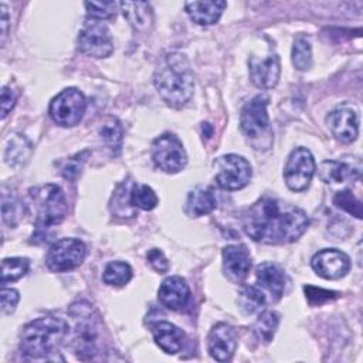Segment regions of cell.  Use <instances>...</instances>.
<instances>
[{"label":"cell","mask_w":363,"mask_h":363,"mask_svg":"<svg viewBox=\"0 0 363 363\" xmlns=\"http://www.w3.org/2000/svg\"><path fill=\"white\" fill-rule=\"evenodd\" d=\"M306 213L274 197H262L242 217L245 234L262 244H288L296 241L308 228Z\"/></svg>","instance_id":"6da1fadb"},{"label":"cell","mask_w":363,"mask_h":363,"mask_svg":"<svg viewBox=\"0 0 363 363\" xmlns=\"http://www.w3.org/2000/svg\"><path fill=\"white\" fill-rule=\"evenodd\" d=\"M153 84L167 105L179 108L187 104L194 91V77L187 57L182 52L167 54L153 75Z\"/></svg>","instance_id":"7a4b0ae2"},{"label":"cell","mask_w":363,"mask_h":363,"mask_svg":"<svg viewBox=\"0 0 363 363\" xmlns=\"http://www.w3.org/2000/svg\"><path fill=\"white\" fill-rule=\"evenodd\" d=\"M67 335L68 323L64 319L43 316L24 326L20 350L27 359H48L57 353Z\"/></svg>","instance_id":"3957f363"},{"label":"cell","mask_w":363,"mask_h":363,"mask_svg":"<svg viewBox=\"0 0 363 363\" xmlns=\"http://www.w3.org/2000/svg\"><path fill=\"white\" fill-rule=\"evenodd\" d=\"M30 199L35 213V235L44 237L45 231L58 225L67 216L65 196L57 184H44L30 190Z\"/></svg>","instance_id":"277c9868"},{"label":"cell","mask_w":363,"mask_h":363,"mask_svg":"<svg viewBox=\"0 0 363 363\" xmlns=\"http://www.w3.org/2000/svg\"><path fill=\"white\" fill-rule=\"evenodd\" d=\"M267 105L268 96L259 94L242 106L240 115L241 130L247 142L257 150H268L274 142Z\"/></svg>","instance_id":"5b68a950"},{"label":"cell","mask_w":363,"mask_h":363,"mask_svg":"<svg viewBox=\"0 0 363 363\" xmlns=\"http://www.w3.org/2000/svg\"><path fill=\"white\" fill-rule=\"evenodd\" d=\"M91 306L85 303V306L72 305L69 313L75 322L72 343L78 356L82 359L94 357L96 353V346L99 340L98 325L94 318H91Z\"/></svg>","instance_id":"8992f818"},{"label":"cell","mask_w":363,"mask_h":363,"mask_svg":"<svg viewBox=\"0 0 363 363\" xmlns=\"http://www.w3.org/2000/svg\"><path fill=\"white\" fill-rule=\"evenodd\" d=\"M86 109L84 94L77 88H65L50 102L51 119L64 128H71L79 123Z\"/></svg>","instance_id":"52a82bcc"},{"label":"cell","mask_w":363,"mask_h":363,"mask_svg":"<svg viewBox=\"0 0 363 363\" xmlns=\"http://www.w3.org/2000/svg\"><path fill=\"white\" fill-rule=\"evenodd\" d=\"M152 160L164 173H177L184 169L187 155L182 140L173 133H163L152 142Z\"/></svg>","instance_id":"ba28073f"},{"label":"cell","mask_w":363,"mask_h":363,"mask_svg":"<svg viewBox=\"0 0 363 363\" xmlns=\"http://www.w3.org/2000/svg\"><path fill=\"white\" fill-rule=\"evenodd\" d=\"M214 176L217 184L224 190H240L251 179V164L238 155H224L214 160Z\"/></svg>","instance_id":"9c48e42d"},{"label":"cell","mask_w":363,"mask_h":363,"mask_svg":"<svg viewBox=\"0 0 363 363\" xmlns=\"http://www.w3.org/2000/svg\"><path fill=\"white\" fill-rule=\"evenodd\" d=\"M86 247L77 238H61L47 251L45 264L52 272H65L79 267L85 258Z\"/></svg>","instance_id":"30bf717a"},{"label":"cell","mask_w":363,"mask_h":363,"mask_svg":"<svg viewBox=\"0 0 363 363\" xmlns=\"http://www.w3.org/2000/svg\"><path fill=\"white\" fill-rule=\"evenodd\" d=\"M315 170L312 153L306 147H296L291 152L284 169L285 183L291 190L302 191L311 184Z\"/></svg>","instance_id":"8fae6325"},{"label":"cell","mask_w":363,"mask_h":363,"mask_svg":"<svg viewBox=\"0 0 363 363\" xmlns=\"http://www.w3.org/2000/svg\"><path fill=\"white\" fill-rule=\"evenodd\" d=\"M78 48L94 58L108 57L113 51V41L108 27L96 20L85 23L78 34Z\"/></svg>","instance_id":"7c38bea8"},{"label":"cell","mask_w":363,"mask_h":363,"mask_svg":"<svg viewBox=\"0 0 363 363\" xmlns=\"http://www.w3.org/2000/svg\"><path fill=\"white\" fill-rule=\"evenodd\" d=\"M311 265L319 277L325 279H339L349 272L350 258L340 250L326 248L312 257Z\"/></svg>","instance_id":"4fadbf2b"},{"label":"cell","mask_w":363,"mask_h":363,"mask_svg":"<svg viewBox=\"0 0 363 363\" xmlns=\"http://www.w3.org/2000/svg\"><path fill=\"white\" fill-rule=\"evenodd\" d=\"M248 72L251 82L261 89H271L278 84L281 74L279 57L274 52L265 57L252 55L248 60Z\"/></svg>","instance_id":"5bb4252c"},{"label":"cell","mask_w":363,"mask_h":363,"mask_svg":"<svg viewBox=\"0 0 363 363\" xmlns=\"http://www.w3.org/2000/svg\"><path fill=\"white\" fill-rule=\"evenodd\" d=\"M326 125L332 135L343 142L350 143L359 133V118L353 108L339 106L326 116Z\"/></svg>","instance_id":"9a60e30c"},{"label":"cell","mask_w":363,"mask_h":363,"mask_svg":"<svg viewBox=\"0 0 363 363\" xmlns=\"http://www.w3.org/2000/svg\"><path fill=\"white\" fill-rule=\"evenodd\" d=\"M208 353L217 362H227L233 357L237 347V335L231 325L220 322L214 325L207 339Z\"/></svg>","instance_id":"2e32d148"},{"label":"cell","mask_w":363,"mask_h":363,"mask_svg":"<svg viewBox=\"0 0 363 363\" xmlns=\"http://www.w3.org/2000/svg\"><path fill=\"white\" fill-rule=\"evenodd\" d=\"M157 298L167 309L179 311L187 305L190 299V288L184 278L179 275L167 277L159 286Z\"/></svg>","instance_id":"e0dca14e"},{"label":"cell","mask_w":363,"mask_h":363,"mask_svg":"<svg viewBox=\"0 0 363 363\" xmlns=\"http://www.w3.org/2000/svg\"><path fill=\"white\" fill-rule=\"evenodd\" d=\"M251 257L242 245H227L223 250V271L233 282H241L250 272Z\"/></svg>","instance_id":"ac0fdd59"},{"label":"cell","mask_w":363,"mask_h":363,"mask_svg":"<svg viewBox=\"0 0 363 363\" xmlns=\"http://www.w3.org/2000/svg\"><path fill=\"white\" fill-rule=\"evenodd\" d=\"M150 330H152L155 343L164 353L174 354L182 350L184 343V333L176 325L166 320H159L150 325Z\"/></svg>","instance_id":"d6986e66"},{"label":"cell","mask_w":363,"mask_h":363,"mask_svg":"<svg viewBox=\"0 0 363 363\" xmlns=\"http://www.w3.org/2000/svg\"><path fill=\"white\" fill-rule=\"evenodd\" d=\"M255 277L259 288L267 289L274 301L282 296L286 278L284 269L279 265L274 262H262L255 268Z\"/></svg>","instance_id":"ffe728a7"},{"label":"cell","mask_w":363,"mask_h":363,"mask_svg":"<svg viewBox=\"0 0 363 363\" xmlns=\"http://www.w3.org/2000/svg\"><path fill=\"white\" fill-rule=\"evenodd\" d=\"M225 7V1H189L184 4L189 17L199 26H211L217 23Z\"/></svg>","instance_id":"44dd1931"},{"label":"cell","mask_w":363,"mask_h":363,"mask_svg":"<svg viewBox=\"0 0 363 363\" xmlns=\"http://www.w3.org/2000/svg\"><path fill=\"white\" fill-rule=\"evenodd\" d=\"M119 7L123 17L138 31H147L153 24V13L149 3L145 1H121Z\"/></svg>","instance_id":"7402d4cb"},{"label":"cell","mask_w":363,"mask_h":363,"mask_svg":"<svg viewBox=\"0 0 363 363\" xmlns=\"http://www.w3.org/2000/svg\"><path fill=\"white\" fill-rule=\"evenodd\" d=\"M217 200L210 189L196 187L187 196L186 213L190 217H200L211 213L216 208Z\"/></svg>","instance_id":"603a6c76"},{"label":"cell","mask_w":363,"mask_h":363,"mask_svg":"<svg viewBox=\"0 0 363 363\" xmlns=\"http://www.w3.org/2000/svg\"><path fill=\"white\" fill-rule=\"evenodd\" d=\"M31 150L33 146L27 138H24L23 135H13L7 140L4 160L10 166H20L28 160Z\"/></svg>","instance_id":"cb8c5ba5"},{"label":"cell","mask_w":363,"mask_h":363,"mask_svg":"<svg viewBox=\"0 0 363 363\" xmlns=\"http://www.w3.org/2000/svg\"><path fill=\"white\" fill-rule=\"evenodd\" d=\"M99 135L113 155H118L121 152L123 129L116 118H106L99 126Z\"/></svg>","instance_id":"d4e9b609"},{"label":"cell","mask_w":363,"mask_h":363,"mask_svg":"<svg viewBox=\"0 0 363 363\" xmlns=\"http://www.w3.org/2000/svg\"><path fill=\"white\" fill-rule=\"evenodd\" d=\"M133 182H125L118 187V190L112 196L111 210L119 217H133L136 207L132 204L130 191L133 187Z\"/></svg>","instance_id":"484cf974"},{"label":"cell","mask_w":363,"mask_h":363,"mask_svg":"<svg viewBox=\"0 0 363 363\" xmlns=\"http://www.w3.org/2000/svg\"><path fill=\"white\" fill-rule=\"evenodd\" d=\"M267 303V295L259 286L245 285L238 294V305L245 313H254Z\"/></svg>","instance_id":"4316f807"},{"label":"cell","mask_w":363,"mask_h":363,"mask_svg":"<svg viewBox=\"0 0 363 363\" xmlns=\"http://www.w3.org/2000/svg\"><path fill=\"white\" fill-rule=\"evenodd\" d=\"M278 325H279V313L275 311H265L258 316L254 325V335L259 342L269 343L275 335Z\"/></svg>","instance_id":"83f0119b"},{"label":"cell","mask_w":363,"mask_h":363,"mask_svg":"<svg viewBox=\"0 0 363 363\" xmlns=\"http://www.w3.org/2000/svg\"><path fill=\"white\" fill-rule=\"evenodd\" d=\"M353 172L347 164L335 160H326L319 166V176L325 183H343L353 177Z\"/></svg>","instance_id":"f1b7e54d"},{"label":"cell","mask_w":363,"mask_h":363,"mask_svg":"<svg viewBox=\"0 0 363 363\" xmlns=\"http://www.w3.org/2000/svg\"><path fill=\"white\" fill-rule=\"evenodd\" d=\"M132 278V268L128 262L112 261L104 271V282L111 286H123Z\"/></svg>","instance_id":"f546056e"},{"label":"cell","mask_w":363,"mask_h":363,"mask_svg":"<svg viewBox=\"0 0 363 363\" xmlns=\"http://www.w3.org/2000/svg\"><path fill=\"white\" fill-rule=\"evenodd\" d=\"M292 64L299 71H306L312 65V48L306 37L298 35L292 45Z\"/></svg>","instance_id":"4dcf8cb0"},{"label":"cell","mask_w":363,"mask_h":363,"mask_svg":"<svg viewBox=\"0 0 363 363\" xmlns=\"http://www.w3.org/2000/svg\"><path fill=\"white\" fill-rule=\"evenodd\" d=\"M28 267L30 264L27 258H20V257L4 258L1 261V284L4 285L7 282L20 279L27 274Z\"/></svg>","instance_id":"1f68e13d"},{"label":"cell","mask_w":363,"mask_h":363,"mask_svg":"<svg viewBox=\"0 0 363 363\" xmlns=\"http://www.w3.org/2000/svg\"><path fill=\"white\" fill-rule=\"evenodd\" d=\"M130 200L135 207L146 211L153 210L159 203L156 193L147 184H133L130 191Z\"/></svg>","instance_id":"d6a6232c"},{"label":"cell","mask_w":363,"mask_h":363,"mask_svg":"<svg viewBox=\"0 0 363 363\" xmlns=\"http://www.w3.org/2000/svg\"><path fill=\"white\" fill-rule=\"evenodd\" d=\"M21 203L18 201V199L16 197L14 193L7 194L6 190H3V196H1V214H3V221L6 224H9L10 227H14L20 217H21Z\"/></svg>","instance_id":"836d02e7"},{"label":"cell","mask_w":363,"mask_h":363,"mask_svg":"<svg viewBox=\"0 0 363 363\" xmlns=\"http://www.w3.org/2000/svg\"><path fill=\"white\" fill-rule=\"evenodd\" d=\"M333 204L349 214L354 216L356 218H362L363 208H362V201L356 199V196L350 190H343L335 194L333 197Z\"/></svg>","instance_id":"e575fe53"},{"label":"cell","mask_w":363,"mask_h":363,"mask_svg":"<svg viewBox=\"0 0 363 363\" xmlns=\"http://www.w3.org/2000/svg\"><path fill=\"white\" fill-rule=\"evenodd\" d=\"M86 13L92 20L102 21L106 18H111L115 14L116 7L119 3L115 1H86L85 4Z\"/></svg>","instance_id":"d590c367"},{"label":"cell","mask_w":363,"mask_h":363,"mask_svg":"<svg viewBox=\"0 0 363 363\" xmlns=\"http://www.w3.org/2000/svg\"><path fill=\"white\" fill-rule=\"evenodd\" d=\"M86 156H88V152H82V153H78L74 157H69L68 160H65V163L61 167V174L68 180H75L82 172L84 162H85Z\"/></svg>","instance_id":"8d00e7d4"},{"label":"cell","mask_w":363,"mask_h":363,"mask_svg":"<svg viewBox=\"0 0 363 363\" xmlns=\"http://www.w3.org/2000/svg\"><path fill=\"white\" fill-rule=\"evenodd\" d=\"M146 259H147V262L150 264V267H152L156 272H159V274L167 272V269H169V261H167V258L164 257V254H163L159 248H152V250H149L147 254H146Z\"/></svg>","instance_id":"74e56055"},{"label":"cell","mask_w":363,"mask_h":363,"mask_svg":"<svg viewBox=\"0 0 363 363\" xmlns=\"http://www.w3.org/2000/svg\"><path fill=\"white\" fill-rule=\"evenodd\" d=\"M303 291L312 305H315V303L320 305V303L336 296V292H333V291H328V289H322V288H316V286H311V285H306L303 288Z\"/></svg>","instance_id":"f35d334b"},{"label":"cell","mask_w":363,"mask_h":363,"mask_svg":"<svg viewBox=\"0 0 363 363\" xmlns=\"http://www.w3.org/2000/svg\"><path fill=\"white\" fill-rule=\"evenodd\" d=\"M18 301H20V295L16 289L3 286V289H1V311H3V313H6V315L13 313Z\"/></svg>","instance_id":"ab89813d"},{"label":"cell","mask_w":363,"mask_h":363,"mask_svg":"<svg viewBox=\"0 0 363 363\" xmlns=\"http://www.w3.org/2000/svg\"><path fill=\"white\" fill-rule=\"evenodd\" d=\"M16 101H17V94L10 86H3L1 88V118L3 119L14 108Z\"/></svg>","instance_id":"60d3db41"},{"label":"cell","mask_w":363,"mask_h":363,"mask_svg":"<svg viewBox=\"0 0 363 363\" xmlns=\"http://www.w3.org/2000/svg\"><path fill=\"white\" fill-rule=\"evenodd\" d=\"M1 10V20H0V26H1V43L4 41L6 35H7V24H9V14H7V7L6 4L0 6Z\"/></svg>","instance_id":"b9f144b4"}]
</instances>
